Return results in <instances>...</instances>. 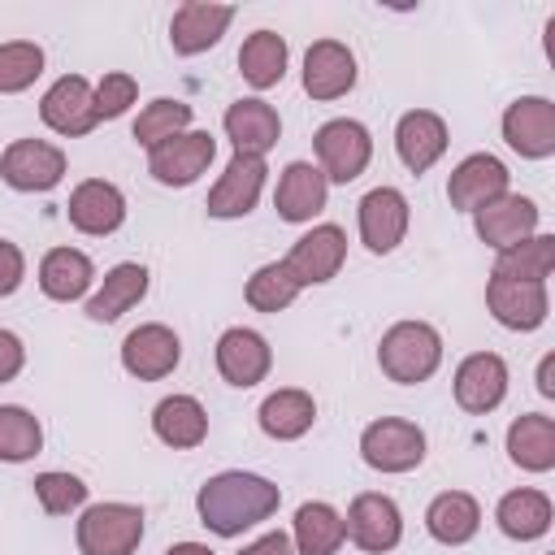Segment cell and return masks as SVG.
Returning a JSON list of instances; mask_svg holds the SVG:
<instances>
[{
	"label": "cell",
	"instance_id": "obj_5",
	"mask_svg": "<svg viewBox=\"0 0 555 555\" xmlns=\"http://www.w3.org/2000/svg\"><path fill=\"white\" fill-rule=\"evenodd\" d=\"M360 455L369 468L377 473H412L425 460V434L412 421L399 416H382L373 425H364L360 434Z\"/></svg>",
	"mask_w": 555,
	"mask_h": 555
},
{
	"label": "cell",
	"instance_id": "obj_40",
	"mask_svg": "<svg viewBox=\"0 0 555 555\" xmlns=\"http://www.w3.org/2000/svg\"><path fill=\"white\" fill-rule=\"evenodd\" d=\"M35 499L48 516H65V512L87 503V486L74 473H39L35 477Z\"/></svg>",
	"mask_w": 555,
	"mask_h": 555
},
{
	"label": "cell",
	"instance_id": "obj_27",
	"mask_svg": "<svg viewBox=\"0 0 555 555\" xmlns=\"http://www.w3.org/2000/svg\"><path fill=\"white\" fill-rule=\"evenodd\" d=\"M425 529L434 542L442 546H464L477 529H481V507L473 494L464 490H442L429 507H425Z\"/></svg>",
	"mask_w": 555,
	"mask_h": 555
},
{
	"label": "cell",
	"instance_id": "obj_42",
	"mask_svg": "<svg viewBox=\"0 0 555 555\" xmlns=\"http://www.w3.org/2000/svg\"><path fill=\"white\" fill-rule=\"evenodd\" d=\"M26 278V260H22V247L0 238V295H13Z\"/></svg>",
	"mask_w": 555,
	"mask_h": 555
},
{
	"label": "cell",
	"instance_id": "obj_24",
	"mask_svg": "<svg viewBox=\"0 0 555 555\" xmlns=\"http://www.w3.org/2000/svg\"><path fill=\"white\" fill-rule=\"evenodd\" d=\"M325 195H330V182L317 165L308 160H291L278 178V191H273V208L282 221H312L321 208H325Z\"/></svg>",
	"mask_w": 555,
	"mask_h": 555
},
{
	"label": "cell",
	"instance_id": "obj_12",
	"mask_svg": "<svg viewBox=\"0 0 555 555\" xmlns=\"http://www.w3.org/2000/svg\"><path fill=\"white\" fill-rule=\"evenodd\" d=\"M39 117H43L48 130H56V134H65V139L87 134V130L100 121V117H95V91H91V82H87L82 74L56 78V82L43 91V100H39Z\"/></svg>",
	"mask_w": 555,
	"mask_h": 555
},
{
	"label": "cell",
	"instance_id": "obj_36",
	"mask_svg": "<svg viewBox=\"0 0 555 555\" xmlns=\"http://www.w3.org/2000/svg\"><path fill=\"white\" fill-rule=\"evenodd\" d=\"M39 447H43L39 416L17 408V403H0V460L4 464H22V460L39 455Z\"/></svg>",
	"mask_w": 555,
	"mask_h": 555
},
{
	"label": "cell",
	"instance_id": "obj_39",
	"mask_svg": "<svg viewBox=\"0 0 555 555\" xmlns=\"http://www.w3.org/2000/svg\"><path fill=\"white\" fill-rule=\"evenodd\" d=\"M39 74H43V48L39 43H30V39L0 43V95L26 91Z\"/></svg>",
	"mask_w": 555,
	"mask_h": 555
},
{
	"label": "cell",
	"instance_id": "obj_35",
	"mask_svg": "<svg viewBox=\"0 0 555 555\" xmlns=\"http://www.w3.org/2000/svg\"><path fill=\"white\" fill-rule=\"evenodd\" d=\"M555 269V234H529L516 247L494 256V273L490 278H512V282H542Z\"/></svg>",
	"mask_w": 555,
	"mask_h": 555
},
{
	"label": "cell",
	"instance_id": "obj_13",
	"mask_svg": "<svg viewBox=\"0 0 555 555\" xmlns=\"http://www.w3.org/2000/svg\"><path fill=\"white\" fill-rule=\"evenodd\" d=\"M178 360H182V343H178V334H173L169 325H160V321H147V325L130 330L126 343H121V364H126V373L139 377V382H160V377H169V373L178 369Z\"/></svg>",
	"mask_w": 555,
	"mask_h": 555
},
{
	"label": "cell",
	"instance_id": "obj_4",
	"mask_svg": "<svg viewBox=\"0 0 555 555\" xmlns=\"http://www.w3.org/2000/svg\"><path fill=\"white\" fill-rule=\"evenodd\" d=\"M312 147H317V169L325 173V182H356L364 169H369V160H373V139H369V130L360 126V121H351V117H334V121H325L321 130H317V139H312Z\"/></svg>",
	"mask_w": 555,
	"mask_h": 555
},
{
	"label": "cell",
	"instance_id": "obj_25",
	"mask_svg": "<svg viewBox=\"0 0 555 555\" xmlns=\"http://www.w3.org/2000/svg\"><path fill=\"white\" fill-rule=\"evenodd\" d=\"M225 134L234 143V152H247V156H264L278 134H282V121H278V108L264 104V100H234L225 108Z\"/></svg>",
	"mask_w": 555,
	"mask_h": 555
},
{
	"label": "cell",
	"instance_id": "obj_45",
	"mask_svg": "<svg viewBox=\"0 0 555 555\" xmlns=\"http://www.w3.org/2000/svg\"><path fill=\"white\" fill-rule=\"evenodd\" d=\"M538 390L546 399L555 395V356H542V364H538Z\"/></svg>",
	"mask_w": 555,
	"mask_h": 555
},
{
	"label": "cell",
	"instance_id": "obj_28",
	"mask_svg": "<svg viewBox=\"0 0 555 555\" xmlns=\"http://www.w3.org/2000/svg\"><path fill=\"white\" fill-rule=\"evenodd\" d=\"M507 455L525 473H546L555 468V421L542 412H525L507 429Z\"/></svg>",
	"mask_w": 555,
	"mask_h": 555
},
{
	"label": "cell",
	"instance_id": "obj_23",
	"mask_svg": "<svg viewBox=\"0 0 555 555\" xmlns=\"http://www.w3.org/2000/svg\"><path fill=\"white\" fill-rule=\"evenodd\" d=\"M395 152H399V160H403L412 173H425V169L438 165L442 152H447V121H442L438 113H429V108L403 113L399 126H395Z\"/></svg>",
	"mask_w": 555,
	"mask_h": 555
},
{
	"label": "cell",
	"instance_id": "obj_15",
	"mask_svg": "<svg viewBox=\"0 0 555 555\" xmlns=\"http://www.w3.org/2000/svg\"><path fill=\"white\" fill-rule=\"evenodd\" d=\"M356 217H360V238H364V247L377 251V256L395 251V247L403 243V234H408V199H403V191H395V186H373V191L356 204Z\"/></svg>",
	"mask_w": 555,
	"mask_h": 555
},
{
	"label": "cell",
	"instance_id": "obj_21",
	"mask_svg": "<svg viewBox=\"0 0 555 555\" xmlns=\"http://www.w3.org/2000/svg\"><path fill=\"white\" fill-rule=\"evenodd\" d=\"M269 364H273V351H269V343H264L256 330L234 325V330H225V334L217 338V373H221L230 386L247 390V386L264 382Z\"/></svg>",
	"mask_w": 555,
	"mask_h": 555
},
{
	"label": "cell",
	"instance_id": "obj_18",
	"mask_svg": "<svg viewBox=\"0 0 555 555\" xmlns=\"http://www.w3.org/2000/svg\"><path fill=\"white\" fill-rule=\"evenodd\" d=\"M473 225H477V238L486 243V247H494V251H507V247H516L520 238H529L533 230H538V204L529 199V195H499L494 204H486V208H477L473 212Z\"/></svg>",
	"mask_w": 555,
	"mask_h": 555
},
{
	"label": "cell",
	"instance_id": "obj_31",
	"mask_svg": "<svg viewBox=\"0 0 555 555\" xmlns=\"http://www.w3.org/2000/svg\"><path fill=\"white\" fill-rule=\"evenodd\" d=\"M91 278H95L91 260L82 251H74V247H52L43 256V264H39V291L48 299H56V304L82 299L87 286H91Z\"/></svg>",
	"mask_w": 555,
	"mask_h": 555
},
{
	"label": "cell",
	"instance_id": "obj_22",
	"mask_svg": "<svg viewBox=\"0 0 555 555\" xmlns=\"http://www.w3.org/2000/svg\"><path fill=\"white\" fill-rule=\"evenodd\" d=\"M234 22V9L230 4H204V0H186L178 4L173 22H169V43L178 56H195V52H208L225 26Z\"/></svg>",
	"mask_w": 555,
	"mask_h": 555
},
{
	"label": "cell",
	"instance_id": "obj_3",
	"mask_svg": "<svg viewBox=\"0 0 555 555\" xmlns=\"http://www.w3.org/2000/svg\"><path fill=\"white\" fill-rule=\"evenodd\" d=\"M143 538V512L134 503H95L78 516L82 555H134Z\"/></svg>",
	"mask_w": 555,
	"mask_h": 555
},
{
	"label": "cell",
	"instance_id": "obj_38",
	"mask_svg": "<svg viewBox=\"0 0 555 555\" xmlns=\"http://www.w3.org/2000/svg\"><path fill=\"white\" fill-rule=\"evenodd\" d=\"M304 286L286 273V264L282 260H273V264H260L251 278H247V304L256 308V312H282V308H291L295 304V295H299Z\"/></svg>",
	"mask_w": 555,
	"mask_h": 555
},
{
	"label": "cell",
	"instance_id": "obj_43",
	"mask_svg": "<svg viewBox=\"0 0 555 555\" xmlns=\"http://www.w3.org/2000/svg\"><path fill=\"white\" fill-rule=\"evenodd\" d=\"M22 364H26V347H22V338L9 334V330H0V386L13 382V377L22 373Z\"/></svg>",
	"mask_w": 555,
	"mask_h": 555
},
{
	"label": "cell",
	"instance_id": "obj_46",
	"mask_svg": "<svg viewBox=\"0 0 555 555\" xmlns=\"http://www.w3.org/2000/svg\"><path fill=\"white\" fill-rule=\"evenodd\" d=\"M165 555H212V551H208L204 542H173Z\"/></svg>",
	"mask_w": 555,
	"mask_h": 555
},
{
	"label": "cell",
	"instance_id": "obj_32",
	"mask_svg": "<svg viewBox=\"0 0 555 555\" xmlns=\"http://www.w3.org/2000/svg\"><path fill=\"white\" fill-rule=\"evenodd\" d=\"M494 520H499V529H503L507 538L533 542V538H542V533L551 529V499H546L542 490H529V486H525V490H512V494L499 499Z\"/></svg>",
	"mask_w": 555,
	"mask_h": 555
},
{
	"label": "cell",
	"instance_id": "obj_34",
	"mask_svg": "<svg viewBox=\"0 0 555 555\" xmlns=\"http://www.w3.org/2000/svg\"><path fill=\"white\" fill-rule=\"evenodd\" d=\"M291 542H295L299 555H334L347 542V525L330 503H304L295 512Z\"/></svg>",
	"mask_w": 555,
	"mask_h": 555
},
{
	"label": "cell",
	"instance_id": "obj_41",
	"mask_svg": "<svg viewBox=\"0 0 555 555\" xmlns=\"http://www.w3.org/2000/svg\"><path fill=\"white\" fill-rule=\"evenodd\" d=\"M134 95H139V82H134L130 74H104L100 87H95V117H100V121L121 117V113L134 104Z\"/></svg>",
	"mask_w": 555,
	"mask_h": 555
},
{
	"label": "cell",
	"instance_id": "obj_44",
	"mask_svg": "<svg viewBox=\"0 0 555 555\" xmlns=\"http://www.w3.org/2000/svg\"><path fill=\"white\" fill-rule=\"evenodd\" d=\"M238 555H299V551H295V542H291V533H282V529H273V533H264V538H256L251 546H243Z\"/></svg>",
	"mask_w": 555,
	"mask_h": 555
},
{
	"label": "cell",
	"instance_id": "obj_7",
	"mask_svg": "<svg viewBox=\"0 0 555 555\" xmlns=\"http://www.w3.org/2000/svg\"><path fill=\"white\" fill-rule=\"evenodd\" d=\"M343 260H347V234L334 221H325V225H312L304 238H295V247L286 251L282 264L299 286H321V282L338 278Z\"/></svg>",
	"mask_w": 555,
	"mask_h": 555
},
{
	"label": "cell",
	"instance_id": "obj_33",
	"mask_svg": "<svg viewBox=\"0 0 555 555\" xmlns=\"http://www.w3.org/2000/svg\"><path fill=\"white\" fill-rule=\"evenodd\" d=\"M238 74L256 87V91H269L282 82L286 74V39L278 30H251L238 48Z\"/></svg>",
	"mask_w": 555,
	"mask_h": 555
},
{
	"label": "cell",
	"instance_id": "obj_17",
	"mask_svg": "<svg viewBox=\"0 0 555 555\" xmlns=\"http://www.w3.org/2000/svg\"><path fill=\"white\" fill-rule=\"evenodd\" d=\"M507 395V364L494 351H473L455 369V403L473 416H486L503 403Z\"/></svg>",
	"mask_w": 555,
	"mask_h": 555
},
{
	"label": "cell",
	"instance_id": "obj_14",
	"mask_svg": "<svg viewBox=\"0 0 555 555\" xmlns=\"http://www.w3.org/2000/svg\"><path fill=\"white\" fill-rule=\"evenodd\" d=\"M264 156H247V152H234L225 173L217 178V186L208 191V217H247L264 191Z\"/></svg>",
	"mask_w": 555,
	"mask_h": 555
},
{
	"label": "cell",
	"instance_id": "obj_10",
	"mask_svg": "<svg viewBox=\"0 0 555 555\" xmlns=\"http://www.w3.org/2000/svg\"><path fill=\"white\" fill-rule=\"evenodd\" d=\"M503 139L525 160H546L555 152V104L546 95H520L503 113Z\"/></svg>",
	"mask_w": 555,
	"mask_h": 555
},
{
	"label": "cell",
	"instance_id": "obj_19",
	"mask_svg": "<svg viewBox=\"0 0 555 555\" xmlns=\"http://www.w3.org/2000/svg\"><path fill=\"white\" fill-rule=\"evenodd\" d=\"M486 308L507 330H538L546 321V312H551V299H546V286L542 282L490 278L486 282Z\"/></svg>",
	"mask_w": 555,
	"mask_h": 555
},
{
	"label": "cell",
	"instance_id": "obj_1",
	"mask_svg": "<svg viewBox=\"0 0 555 555\" xmlns=\"http://www.w3.org/2000/svg\"><path fill=\"white\" fill-rule=\"evenodd\" d=\"M278 503H282V490L256 473H217L195 494L199 520L217 538H238L243 529L269 520L278 512Z\"/></svg>",
	"mask_w": 555,
	"mask_h": 555
},
{
	"label": "cell",
	"instance_id": "obj_20",
	"mask_svg": "<svg viewBox=\"0 0 555 555\" xmlns=\"http://www.w3.org/2000/svg\"><path fill=\"white\" fill-rule=\"evenodd\" d=\"M356 87V56L338 39H317L304 52V91L312 100H338Z\"/></svg>",
	"mask_w": 555,
	"mask_h": 555
},
{
	"label": "cell",
	"instance_id": "obj_11",
	"mask_svg": "<svg viewBox=\"0 0 555 555\" xmlns=\"http://www.w3.org/2000/svg\"><path fill=\"white\" fill-rule=\"evenodd\" d=\"M507 182H512V173H507V165H503L499 156L473 152V156H464V160L451 169V178H447V199H451V208H460V212H477V208L494 204L499 195H507Z\"/></svg>",
	"mask_w": 555,
	"mask_h": 555
},
{
	"label": "cell",
	"instance_id": "obj_16",
	"mask_svg": "<svg viewBox=\"0 0 555 555\" xmlns=\"http://www.w3.org/2000/svg\"><path fill=\"white\" fill-rule=\"evenodd\" d=\"M65 212H69V225L78 234L104 238V234H113L126 221V195L113 182H104V178H87V182H78L69 191Z\"/></svg>",
	"mask_w": 555,
	"mask_h": 555
},
{
	"label": "cell",
	"instance_id": "obj_29",
	"mask_svg": "<svg viewBox=\"0 0 555 555\" xmlns=\"http://www.w3.org/2000/svg\"><path fill=\"white\" fill-rule=\"evenodd\" d=\"M147 295V269L126 260V264H113L104 273V286L87 299V317L91 321H117L121 312H130L139 299Z\"/></svg>",
	"mask_w": 555,
	"mask_h": 555
},
{
	"label": "cell",
	"instance_id": "obj_9",
	"mask_svg": "<svg viewBox=\"0 0 555 555\" xmlns=\"http://www.w3.org/2000/svg\"><path fill=\"white\" fill-rule=\"evenodd\" d=\"M0 178L13 191H52L65 178V152L43 139H13L0 156Z\"/></svg>",
	"mask_w": 555,
	"mask_h": 555
},
{
	"label": "cell",
	"instance_id": "obj_8",
	"mask_svg": "<svg viewBox=\"0 0 555 555\" xmlns=\"http://www.w3.org/2000/svg\"><path fill=\"white\" fill-rule=\"evenodd\" d=\"M343 525H347V538H351L360 551H369V555H386V551H395L399 538H403L399 503H395L390 494H373V490L351 499Z\"/></svg>",
	"mask_w": 555,
	"mask_h": 555
},
{
	"label": "cell",
	"instance_id": "obj_26",
	"mask_svg": "<svg viewBox=\"0 0 555 555\" xmlns=\"http://www.w3.org/2000/svg\"><path fill=\"white\" fill-rule=\"evenodd\" d=\"M152 429H156V438H160L165 447L191 451V447H199V442L208 438V412H204L199 399H191V395H169V399L156 403Z\"/></svg>",
	"mask_w": 555,
	"mask_h": 555
},
{
	"label": "cell",
	"instance_id": "obj_2",
	"mask_svg": "<svg viewBox=\"0 0 555 555\" xmlns=\"http://www.w3.org/2000/svg\"><path fill=\"white\" fill-rule=\"evenodd\" d=\"M377 364L390 382L416 386L425 377H434V369L442 364V338L434 325L425 321H399L382 334L377 343Z\"/></svg>",
	"mask_w": 555,
	"mask_h": 555
},
{
	"label": "cell",
	"instance_id": "obj_6",
	"mask_svg": "<svg viewBox=\"0 0 555 555\" xmlns=\"http://www.w3.org/2000/svg\"><path fill=\"white\" fill-rule=\"evenodd\" d=\"M217 156V139L208 130H182L147 152V173L160 186H191Z\"/></svg>",
	"mask_w": 555,
	"mask_h": 555
},
{
	"label": "cell",
	"instance_id": "obj_30",
	"mask_svg": "<svg viewBox=\"0 0 555 555\" xmlns=\"http://www.w3.org/2000/svg\"><path fill=\"white\" fill-rule=\"evenodd\" d=\"M312 421H317V403H312L308 390L286 386V390H273V395L260 403V429H264L269 438H278V442L304 438V434L312 429Z\"/></svg>",
	"mask_w": 555,
	"mask_h": 555
},
{
	"label": "cell",
	"instance_id": "obj_37",
	"mask_svg": "<svg viewBox=\"0 0 555 555\" xmlns=\"http://www.w3.org/2000/svg\"><path fill=\"white\" fill-rule=\"evenodd\" d=\"M191 126V104H182V100H152V104H143V113L134 117V139L152 152L156 143H165V139H173V134H182Z\"/></svg>",
	"mask_w": 555,
	"mask_h": 555
}]
</instances>
